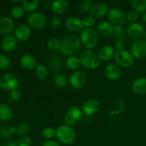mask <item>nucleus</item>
Instances as JSON below:
<instances>
[{"mask_svg": "<svg viewBox=\"0 0 146 146\" xmlns=\"http://www.w3.org/2000/svg\"><path fill=\"white\" fill-rule=\"evenodd\" d=\"M80 38L76 36H67L61 41L60 51L66 56H73L78 53L81 48Z\"/></svg>", "mask_w": 146, "mask_h": 146, "instance_id": "obj_1", "label": "nucleus"}, {"mask_svg": "<svg viewBox=\"0 0 146 146\" xmlns=\"http://www.w3.org/2000/svg\"><path fill=\"white\" fill-rule=\"evenodd\" d=\"M75 131L71 126L61 125L56 129V138L64 145H71L76 140Z\"/></svg>", "mask_w": 146, "mask_h": 146, "instance_id": "obj_2", "label": "nucleus"}, {"mask_svg": "<svg viewBox=\"0 0 146 146\" xmlns=\"http://www.w3.org/2000/svg\"><path fill=\"white\" fill-rule=\"evenodd\" d=\"M81 64L88 69H97L101 66V61L98 54L93 50H86L82 52L79 57Z\"/></svg>", "mask_w": 146, "mask_h": 146, "instance_id": "obj_3", "label": "nucleus"}, {"mask_svg": "<svg viewBox=\"0 0 146 146\" xmlns=\"http://www.w3.org/2000/svg\"><path fill=\"white\" fill-rule=\"evenodd\" d=\"M79 38L81 44L87 50H92L98 44V34L93 28L84 29L81 31Z\"/></svg>", "mask_w": 146, "mask_h": 146, "instance_id": "obj_4", "label": "nucleus"}, {"mask_svg": "<svg viewBox=\"0 0 146 146\" xmlns=\"http://www.w3.org/2000/svg\"><path fill=\"white\" fill-rule=\"evenodd\" d=\"M113 58L117 65L123 68H129L134 63V58L131 51L124 48L120 51L116 50Z\"/></svg>", "mask_w": 146, "mask_h": 146, "instance_id": "obj_5", "label": "nucleus"}, {"mask_svg": "<svg viewBox=\"0 0 146 146\" xmlns=\"http://www.w3.org/2000/svg\"><path fill=\"white\" fill-rule=\"evenodd\" d=\"M27 22L31 28L36 30H41L45 28L47 20L46 17L43 13L34 11L28 16Z\"/></svg>", "mask_w": 146, "mask_h": 146, "instance_id": "obj_6", "label": "nucleus"}, {"mask_svg": "<svg viewBox=\"0 0 146 146\" xmlns=\"http://www.w3.org/2000/svg\"><path fill=\"white\" fill-rule=\"evenodd\" d=\"M19 86V80L14 74L7 73L0 77V88L4 91H10L18 89Z\"/></svg>", "mask_w": 146, "mask_h": 146, "instance_id": "obj_7", "label": "nucleus"}, {"mask_svg": "<svg viewBox=\"0 0 146 146\" xmlns=\"http://www.w3.org/2000/svg\"><path fill=\"white\" fill-rule=\"evenodd\" d=\"M83 116V111L81 108L76 106L70 107L64 117V122L68 126L75 125L81 121Z\"/></svg>", "mask_w": 146, "mask_h": 146, "instance_id": "obj_8", "label": "nucleus"}, {"mask_svg": "<svg viewBox=\"0 0 146 146\" xmlns=\"http://www.w3.org/2000/svg\"><path fill=\"white\" fill-rule=\"evenodd\" d=\"M108 21L115 25L122 26L127 21V17L125 13L123 10L118 8H111L108 11Z\"/></svg>", "mask_w": 146, "mask_h": 146, "instance_id": "obj_9", "label": "nucleus"}, {"mask_svg": "<svg viewBox=\"0 0 146 146\" xmlns=\"http://www.w3.org/2000/svg\"><path fill=\"white\" fill-rule=\"evenodd\" d=\"M131 53L133 58L142 59L146 57V41L138 39L133 41L131 46Z\"/></svg>", "mask_w": 146, "mask_h": 146, "instance_id": "obj_10", "label": "nucleus"}, {"mask_svg": "<svg viewBox=\"0 0 146 146\" xmlns=\"http://www.w3.org/2000/svg\"><path fill=\"white\" fill-rule=\"evenodd\" d=\"M69 84L75 89H80L85 86L87 77L85 73L82 71H75L72 73L69 78Z\"/></svg>", "mask_w": 146, "mask_h": 146, "instance_id": "obj_11", "label": "nucleus"}, {"mask_svg": "<svg viewBox=\"0 0 146 146\" xmlns=\"http://www.w3.org/2000/svg\"><path fill=\"white\" fill-rule=\"evenodd\" d=\"M83 113L88 116H91L96 113L100 109V103L96 99L91 98L84 102L81 108Z\"/></svg>", "mask_w": 146, "mask_h": 146, "instance_id": "obj_12", "label": "nucleus"}, {"mask_svg": "<svg viewBox=\"0 0 146 146\" xmlns=\"http://www.w3.org/2000/svg\"><path fill=\"white\" fill-rule=\"evenodd\" d=\"M145 27L139 22L130 24L127 28V34L131 38L133 39H141V37L145 34Z\"/></svg>", "mask_w": 146, "mask_h": 146, "instance_id": "obj_13", "label": "nucleus"}, {"mask_svg": "<svg viewBox=\"0 0 146 146\" xmlns=\"http://www.w3.org/2000/svg\"><path fill=\"white\" fill-rule=\"evenodd\" d=\"M31 35V30L26 24H21L14 29V37L17 40L24 41L28 40Z\"/></svg>", "mask_w": 146, "mask_h": 146, "instance_id": "obj_14", "label": "nucleus"}, {"mask_svg": "<svg viewBox=\"0 0 146 146\" xmlns=\"http://www.w3.org/2000/svg\"><path fill=\"white\" fill-rule=\"evenodd\" d=\"M65 26L66 29L72 32H78L84 29L83 21L76 17H70L66 20Z\"/></svg>", "mask_w": 146, "mask_h": 146, "instance_id": "obj_15", "label": "nucleus"}, {"mask_svg": "<svg viewBox=\"0 0 146 146\" xmlns=\"http://www.w3.org/2000/svg\"><path fill=\"white\" fill-rule=\"evenodd\" d=\"M104 73L107 78L111 81H116L121 77V69L119 66L115 64H110L106 66Z\"/></svg>", "mask_w": 146, "mask_h": 146, "instance_id": "obj_16", "label": "nucleus"}, {"mask_svg": "<svg viewBox=\"0 0 146 146\" xmlns=\"http://www.w3.org/2000/svg\"><path fill=\"white\" fill-rule=\"evenodd\" d=\"M20 64L26 70L31 71L36 68L37 61L34 56L31 54H24L20 58Z\"/></svg>", "mask_w": 146, "mask_h": 146, "instance_id": "obj_17", "label": "nucleus"}, {"mask_svg": "<svg viewBox=\"0 0 146 146\" xmlns=\"http://www.w3.org/2000/svg\"><path fill=\"white\" fill-rule=\"evenodd\" d=\"M48 66L50 68L54 71H60L63 70L66 66L64 60L62 57L58 54L52 55L48 58Z\"/></svg>", "mask_w": 146, "mask_h": 146, "instance_id": "obj_18", "label": "nucleus"}, {"mask_svg": "<svg viewBox=\"0 0 146 146\" xmlns=\"http://www.w3.org/2000/svg\"><path fill=\"white\" fill-rule=\"evenodd\" d=\"M108 7L106 4L99 2L93 5L90 12L94 18H101L108 14Z\"/></svg>", "mask_w": 146, "mask_h": 146, "instance_id": "obj_19", "label": "nucleus"}, {"mask_svg": "<svg viewBox=\"0 0 146 146\" xmlns=\"http://www.w3.org/2000/svg\"><path fill=\"white\" fill-rule=\"evenodd\" d=\"M17 46V38L14 36L8 34L5 35L1 40V46L3 50L6 51H11Z\"/></svg>", "mask_w": 146, "mask_h": 146, "instance_id": "obj_20", "label": "nucleus"}, {"mask_svg": "<svg viewBox=\"0 0 146 146\" xmlns=\"http://www.w3.org/2000/svg\"><path fill=\"white\" fill-rule=\"evenodd\" d=\"M69 2L66 0H55L52 2L51 9L53 12L56 15L62 14L68 10Z\"/></svg>", "mask_w": 146, "mask_h": 146, "instance_id": "obj_21", "label": "nucleus"}, {"mask_svg": "<svg viewBox=\"0 0 146 146\" xmlns=\"http://www.w3.org/2000/svg\"><path fill=\"white\" fill-rule=\"evenodd\" d=\"M113 27L114 26L109 21H103L97 26V31L104 36L110 37L113 34Z\"/></svg>", "mask_w": 146, "mask_h": 146, "instance_id": "obj_22", "label": "nucleus"}, {"mask_svg": "<svg viewBox=\"0 0 146 146\" xmlns=\"http://www.w3.org/2000/svg\"><path fill=\"white\" fill-rule=\"evenodd\" d=\"M14 29V23L9 17H2L0 18V32L7 34L11 33Z\"/></svg>", "mask_w": 146, "mask_h": 146, "instance_id": "obj_23", "label": "nucleus"}, {"mask_svg": "<svg viewBox=\"0 0 146 146\" xmlns=\"http://www.w3.org/2000/svg\"><path fill=\"white\" fill-rule=\"evenodd\" d=\"M115 50L111 45H106L100 49L98 52V56L101 61H108L113 58L115 55Z\"/></svg>", "mask_w": 146, "mask_h": 146, "instance_id": "obj_24", "label": "nucleus"}, {"mask_svg": "<svg viewBox=\"0 0 146 146\" xmlns=\"http://www.w3.org/2000/svg\"><path fill=\"white\" fill-rule=\"evenodd\" d=\"M132 89L135 94H146V77H140L136 78L132 84Z\"/></svg>", "mask_w": 146, "mask_h": 146, "instance_id": "obj_25", "label": "nucleus"}, {"mask_svg": "<svg viewBox=\"0 0 146 146\" xmlns=\"http://www.w3.org/2000/svg\"><path fill=\"white\" fill-rule=\"evenodd\" d=\"M13 115L11 107L7 104L0 103V120L2 121H9Z\"/></svg>", "mask_w": 146, "mask_h": 146, "instance_id": "obj_26", "label": "nucleus"}, {"mask_svg": "<svg viewBox=\"0 0 146 146\" xmlns=\"http://www.w3.org/2000/svg\"><path fill=\"white\" fill-rule=\"evenodd\" d=\"M130 4L134 11L138 14H144L146 12V0H131Z\"/></svg>", "mask_w": 146, "mask_h": 146, "instance_id": "obj_27", "label": "nucleus"}, {"mask_svg": "<svg viewBox=\"0 0 146 146\" xmlns=\"http://www.w3.org/2000/svg\"><path fill=\"white\" fill-rule=\"evenodd\" d=\"M38 5H39V1L38 0H31V1H29V0H24L22 1V7L24 8V11H27V12L31 13L34 12L38 8Z\"/></svg>", "mask_w": 146, "mask_h": 146, "instance_id": "obj_28", "label": "nucleus"}, {"mask_svg": "<svg viewBox=\"0 0 146 146\" xmlns=\"http://www.w3.org/2000/svg\"><path fill=\"white\" fill-rule=\"evenodd\" d=\"M66 66L71 70H76L81 65V61L78 57L73 56L68 57L65 62Z\"/></svg>", "mask_w": 146, "mask_h": 146, "instance_id": "obj_29", "label": "nucleus"}, {"mask_svg": "<svg viewBox=\"0 0 146 146\" xmlns=\"http://www.w3.org/2000/svg\"><path fill=\"white\" fill-rule=\"evenodd\" d=\"M48 75V68L43 64H39L35 68V76L38 80H44Z\"/></svg>", "mask_w": 146, "mask_h": 146, "instance_id": "obj_30", "label": "nucleus"}, {"mask_svg": "<svg viewBox=\"0 0 146 146\" xmlns=\"http://www.w3.org/2000/svg\"><path fill=\"white\" fill-rule=\"evenodd\" d=\"M54 84L58 88H65L69 83V80L66 77V76L64 74H58L54 77Z\"/></svg>", "mask_w": 146, "mask_h": 146, "instance_id": "obj_31", "label": "nucleus"}, {"mask_svg": "<svg viewBox=\"0 0 146 146\" xmlns=\"http://www.w3.org/2000/svg\"><path fill=\"white\" fill-rule=\"evenodd\" d=\"M61 41L56 38H51L47 41V46L51 51H57L61 48Z\"/></svg>", "mask_w": 146, "mask_h": 146, "instance_id": "obj_32", "label": "nucleus"}, {"mask_svg": "<svg viewBox=\"0 0 146 146\" xmlns=\"http://www.w3.org/2000/svg\"><path fill=\"white\" fill-rule=\"evenodd\" d=\"M24 12L25 11H24V8L22 7V6L20 5H15L11 9V15L14 19L21 18L24 16Z\"/></svg>", "mask_w": 146, "mask_h": 146, "instance_id": "obj_33", "label": "nucleus"}, {"mask_svg": "<svg viewBox=\"0 0 146 146\" xmlns=\"http://www.w3.org/2000/svg\"><path fill=\"white\" fill-rule=\"evenodd\" d=\"M42 136L47 140H52L56 137V129L52 127H46L42 130Z\"/></svg>", "mask_w": 146, "mask_h": 146, "instance_id": "obj_34", "label": "nucleus"}, {"mask_svg": "<svg viewBox=\"0 0 146 146\" xmlns=\"http://www.w3.org/2000/svg\"><path fill=\"white\" fill-rule=\"evenodd\" d=\"M93 7V3L91 0H82L79 3V8L83 12L91 11Z\"/></svg>", "mask_w": 146, "mask_h": 146, "instance_id": "obj_35", "label": "nucleus"}, {"mask_svg": "<svg viewBox=\"0 0 146 146\" xmlns=\"http://www.w3.org/2000/svg\"><path fill=\"white\" fill-rule=\"evenodd\" d=\"M11 61L6 55L0 54V70H6L9 67Z\"/></svg>", "mask_w": 146, "mask_h": 146, "instance_id": "obj_36", "label": "nucleus"}, {"mask_svg": "<svg viewBox=\"0 0 146 146\" xmlns=\"http://www.w3.org/2000/svg\"><path fill=\"white\" fill-rule=\"evenodd\" d=\"M30 132V127L28 124L23 123L19 125V126L17 128V133L20 136H26L27 134H28Z\"/></svg>", "mask_w": 146, "mask_h": 146, "instance_id": "obj_37", "label": "nucleus"}, {"mask_svg": "<svg viewBox=\"0 0 146 146\" xmlns=\"http://www.w3.org/2000/svg\"><path fill=\"white\" fill-rule=\"evenodd\" d=\"M83 21V24L85 28H93L96 24V20L94 17L92 16H88V17H85Z\"/></svg>", "mask_w": 146, "mask_h": 146, "instance_id": "obj_38", "label": "nucleus"}, {"mask_svg": "<svg viewBox=\"0 0 146 146\" xmlns=\"http://www.w3.org/2000/svg\"><path fill=\"white\" fill-rule=\"evenodd\" d=\"M126 17L127 21L131 24H133V23L137 22V20L138 19V17H139V14L134 10H131L126 14Z\"/></svg>", "mask_w": 146, "mask_h": 146, "instance_id": "obj_39", "label": "nucleus"}, {"mask_svg": "<svg viewBox=\"0 0 146 146\" xmlns=\"http://www.w3.org/2000/svg\"><path fill=\"white\" fill-rule=\"evenodd\" d=\"M18 146H31V140L27 136H23L19 138L17 142Z\"/></svg>", "mask_w": 146, "mask_h": 146, "instance_id": "obj_40", "label": "nucleus"}, {"mask_svg": "<svg viewBox=\"0 0 146 146\" xmlns=\"http://www.w3.org/2000/svg\"><path fill=\"white\" fill-rule=\"evenodd\" d=\"M50 25L51 26L54 28H57V27H60L61 24V21L60 19V18L57 16H54V17H51V19H50Z\"/></svg>", "mask_w": 146, "mask_h": 146, "instance_id": "obj_41", "label": "nucleus"}, {"mask_svg": "<svg viewBox=\"0 0 146 146\" xmlns=\"http://www.w3.org/2000/svg\"><path fill=\"white\" fill-rule=\"evenodd\" d=\"M0 135L4 138H8L11 135L9 128L6 127H1L0 128Z\"/></svg>", "mask_w": 146, "mask_h": 146, "instance_id": "obj_42", "label": "nucleus"}, {"mask_svg": "<svg viewBox=\"0 0 146 146\" xmlns=\"http://www.w3.org/2000/svg\"><path fill=\"white\" fill-rule=\"evenodd\" d=\"M10 96H11V97L12 99L17 101V100L19 99L20 97H21V94L19 89H14V90H12V91H11Z\"/></svg>", "mask_w": 146, "mask_h": 146, "instance_id": "obj_43", "label": "nucleus"}, {"mask_svg": "<svg viewBox=\"0 0 146 146\" xmlns=\"http://www.w3.org/2000/svg\"><path fill=\"white\" fill-rule=\"evenodd\" d=\"M113 34L115 36H120L123 34V29L121 25H115L113 27Z\"/></svg>", "mask_w": 146, "mask_h": 146, "instance_id": "obj_44", "label": "nucleus"}, {"mask_svg": "<svg viewBox=\"0 0 146 146\" xmlns=\"http://www.w3.org/2000/svg\"><path fill=\"white\" fill-rule=\"evenodd\" d=\"M42 146H60L58 142L54 140H47L43 143Z\"/></svg>", "mask_w": 146, "mask_h": 146, "instance_id": "obj_45", "label": "nucleus"}, {"mask_svg": "<svg viewBox=\"0 0 146 146\" xmlns=\"http://www.w3.org/2000/svg\"><path fill=\"white\" fill-rule=\"evenodd\" d=\"M124 44L123 41H116L115 43V47L117 49V51H120V50L123 49Z\"/></svg>", "mask_w": 146, "mask_h": 146, "instance_id": "obj_46", "label": "nucleus"}, {"mask_svg": "<svg viewBox=\"0 0 146 146\" xmlns=\"http://www.w3.org/2000/svg\"><path fill=\"white\" fill-rule=\"evenodd\" d=\"M1 146H18V144L14 141H8V142L3 143Z\"/></svg>", "mask_w": 146, "mask_h": 146, "instance_id": "obj_47", "label": "nucleus"}, {"mask_svg": "<svg viewBox=\"0 0 146 146\" xmlns=\"http://www.w3.org/2000/svg\"><path fill=\"white\" fill-rule=\"evenodd\" d=\"M9 132L11 134H14V133H17V128L15 126H11L9 128Z\"/></svg>", "mask_w": 146, "mask_h": 146, "instance_id": "obj_48", "label": "nucleus"}, {"mask_svg": "<svg viewBox=\"0 0 146 146\" xmlns=\"http://www.w3.org/2000/svg\"><path fill=\"white\" fill-rule=\"evenodd\" d=\"M142 19H143V21L145 24H146V12H145L143 14Z\"/></svg>", "mask_w": 146, "mask_h": 146, "instance_id": "obj_49", "label": "nucleus"}, {"mask_svg": "<svg viewBox=\"0 0 146 146\" xmlns=\"http://www.w3.org/2000/svg\"><path fill=\"white\" fill-rule=\"evenodd\" d=\"M12 2H14V3H19V2H21V1H20V0H17V1H12Z\"/></svg>", "mask_w": 146, "mask_h": 146, "instance_id": "obj_50", "label": "nucleus"}, {"mask_svg": "<svg viewBox=\"0 0 146 146\" xmlns=\"http://www.w3.org/2000/svg\"><path fill=\"white\" fill-rule=\"evenodd\" d=\"M144 36H145V41H146V30H145V34H144Z\"/></svg>", "mask_w": 146, "mask_h": 146, "instance_id": "obj_51", "label": "nucleus"}]
</instances>
